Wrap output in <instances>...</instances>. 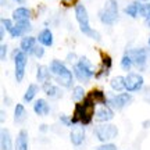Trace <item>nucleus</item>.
<instances>
[{
  "mask_svg": "<svg viewBox=\"0 0 150 150\" xmlns=\"http://www.w3.org/2000/svg\"><path fill=\"white\" fill-rule=\"evenodd\" d=\"M95 107H96L95 102L86 95V97L82 102L75 104L74 114L71 115L72 125H76V124H81L82 127L91 125L93 118H95V114H96V108Z\"/></svg>",
  "mask_w": 150,
  "mask_h": 150,
  "instance_id": "f257e3e1",
  "label": "nucleus"
},
{
  "mask_svg": "<svg viewBox=\"0 0 150 150\" xmlns=\"http://www.w3.org/2000/svg\"><path fill=\"white\" fill-rule=\"evenodd\" d=\"M50 71L52 75L54 76L56 82L63 88H71L74 83V72L68 70V67L65 65V63H63L61 60L54 59L50 63Z\"/></svg>",
  "mask_w": 150,
  "mask_h": 150,
  "instance_id": "f03ea898",
  "label": "nucleus"
},
{
  "mask_svg": "<svg viewBox=\"0 0 150 150\" xmlns=\"http://www.w3.org/2000/svg\"><path fill=\"white\" fill-rule=\"evenodd\" d=\"M75 18H76V21H78V25H79V29L81 32L86 35V36L92 38V39H95L97 42H100L102 40V36H100V33L95 31L93 28L91 27V24H89V14H88V10H86V7L83 4H78L75 6Z\"/></svg>",
  "mask_w": 150,
  "mask_h": 150,
  "instance_id": "7ed1b4c3",
  "label": "nucleus"
},
{
  "mask_svg": "<svg viewBox=\"0 0 150 150\" xmlns=\"http://www.w3.org/2000/svg\"><path fill=\"white\" fill-rule=\"evenodd\" d=\"M72 72H74L75 79H78L82 83H86L95 76V70L92 65L91 60L88 59L86 56H81L78 57V61L72 65Z\"/></svg>",
  "mask_w": 150,
  "mask_h": 150,
  "instance_id": "20e7f679",
  "label": "nucleus"
},
{
  "mask_svg": "<svg viewBox=\"0 0 150 150\" xmlns=\"http://www.w3.org/2000/svg\"><path fill=\"white\" fill-rule=\"evenodd\" d=\"M99 18L102 24L111 27L118 21V4L117 0H107L103 8L99 11Z\"/></svg>",
  "mask_w": 150,
  "mask_h": 150,
  "instance_id": "39448f33",
  "label": "nucleus"
},
{
  "mask_svg": "<svg viewBox=\"0 0 150 150\" xmlns=\"http://www.w3.org/2000/svg\"><path fill=\"white\" fill-rule=\"evenodd\" d=\"M95 136L99 142H103V143H107L110 140L115 139L118 136V128L114 125V124H100L95 128Z\"/></svg>",
  "mask_w": 150,
  "mask_h": 150,
  "instance_id": "423d86ee",
  "label": "nucleus"
},
{
  "mask_svg": "<svg viewBox=\"0 0 150 150\" xmlns=\"http://www.w3.org/2000/svg\"><path fill=\"white\" fill-rule=\"evenodd\" d=\"M13 59H14V74H16L17 82H22L24 76H25V68H27L28 63V54L22 52L21 49H16L13 53Z\"/></svg>",
  "mask_w": 150,
  "mask_h": 150,
  "instance_id": "0eeeda50",
  "label": "nucleus"
},
{
  "mask_svg": "<svg viewBox=\"0 0 150 150\" xmlns=\"http://www.w3.org/2000/svg\"><path fill=\"white\" fill-rule=\"evenodd\" d=\"M134 100L132 95L129 92H122L117 95H107V106L112 110H122L124 107L129 106Z\"/></svg>",
  "mask_w": 150,
  "mask_h": 150,
  "instance_id": "6e6552de",
  "label": "nucleus"
},
{
  "mask_svg": "<svg viewBox=\"0 0 150 150\" xmlns=\"http://www.w3.org/2000/svg\"><path fill=\"white\" fill-rule=\"evenodd\" d=\"M128 54L134 61V67H136L140 71L146 70V64H147V60H149V52L145 47L131 49Z\"/></svg>",
  "mask_w": 150,
  "mask_h": 150,
  "instance_id": "1a4fd4ad",
  "label": "nucleus"
},
{
  "mask_svg": "<svg viewBox=\"0 0 150 150\" xmlns=\"http://www.w3.org/2000/svg\"><path fill=\"white\" fill-rule=\"evenodd\" d=\"M145 79L143 76L138 72H128V75L125 76V85H127V92L129 93H135L139 92L143 88Z\"/></svg>",
  "mask_w": 150,
  "mask_h": 150,
  "instance_id": "9d476101",
  "label": "nucleus"
},
{
  "mask_svg": "<svg viewBox=\"0 0 150 150\" xmlns=\"http://www.w3.org/2000/svg\"><path fill=\"white\" fill-rule=\"evenodd\" d=\"M100 56H102V65H100V70L96 71V74H95L96 79H100L103 76L108 75V72H110V70H111V67H112L111 56H108L107 53H102Z\"/></svg>",
  "mask_w": 150,
  "mask_h": 150,
  "instance_id": "9b49d317",
  "label": "nucleus"
},
{
  "mask_svg": "<svg viewBox=\"0 0 150 150\" xmlns=\"http://www.w3.org/2000/svg\"><path fill=\"white\" fill-rule=\"evenodd\" d=\"M114 118V110L108 106H102L96 110V114H95V120L100 124H106L108 121H111Z\"/></svg>",
  "mask_w": 150,
  "mask_h": 150,
  "instance_id": "f8f14e48",
  "label": "nucleus"
},
{
  "mask_svg": "<svg viewBox=\"0 0 150 150\" xmlns=\"http://www.w3.org/2000/svg\"><path fill=\"white\" fill-rule=\"evenodd\" d=\"M31 22L29 20H25V21H18L16 22V25L13 28V31L10 32L11 38H20V36H24L25 33H28L31 31Z\"/></svg>",
  "mask_w": 150,
  "mask_h": 150,
  "instance_id": "ddd939ff",
  "label": "nucleus"
},
{
  "mask_svg": "<svg viewBox=\"0 0 150 150\" xmlns=\"http://www.w3.org/2000/svg\"><path fill=\"white\" fill-rule=\"evenodd\" d=\"M85 138H86V134H85L83 127H74V128L71 129L70 140L74 146H81L85 142Z\"/></svg>",
  "mask_w": 150,
  "mask_h": 150,
  "instance_id": "4468645a",
  "label": "nucleus"
},
{
  "mask_svg": "<svg viewBox=\"0 0 150 150\" xmlns=\"http://www.w3.org/2000/svg\"><path fill=\"white\" fill-rule=\"evenodd\" d=\"M42 89L45 92V95L47 97H50V99H60V97H63V91L57 85L52 83L50 81L42 83Z\"/></svg>",
  "mask_w": 150,
  "mask_h": 150,
  "instance_id": "2eb2a0df",
  "label": "nucleus"
},
{
  "mask_svg": "<svg viewBox=\"0 0 150 150\" xmlns=\"http://www.w3.org/2000/svg\"><path fill=\"white\" fill-rule=\"evenodd\" d=\"M0 149L1 150H14V143L11 139L8 129L1 128L0 131Z\"/></svg>",
  "mask_w": 150,
  "mask_h": 150,
  "instance_id": "dca6fc26",
  "label": "nucleus"
},
{
  "mask_svg": "<svg viewBox=\"0 0 150 150\" xmlns=\"http://www.w3.org/2000/svg\"><path fill=\"white\" fill-rule=\"evenodd\" d=\"M33 111L39 117L47 115L49 112H50V106H49L47 100L46 99H38L36 102H35V104H33Z\"/></svg>",
  "mask_w": 150,
  "mask_h": 150,
  "instance_id": "f3484780",
  "label": "nucleus"
},
{
  "mask_svg": "<svg viewBox=\"0 0 150 150\" xmlns=\"http://www.w3.org/2000/svg\"><path fill=\"white\" fill-rule=\"evenodd\" d=\"M88 96L95 102V104H100V106H107V95L102 91V89H92Z\"/></svg>",
  "mask_w": 150,
  "mask_h": 150,
  "instance_id": "a211bd4d",
  "label": "nucleus"
},
{
  "mask_svg": "<svg viewBox=\"0 0 150 150\" xmlns=\"http://www.w3.org/2000/svg\"><path fill=\"white\" fill-rule=\"evenodd\" d=\"M53 40H54V36H53V32L50 31V29H43L39 32L38 35V42L40 43L42 46L45 47H50V46H53Z\"/></svg>",
  "mask_w": 150,
  "mask_h": 150,
  "instance_id": "6ab92c4d",
  "label": "nucleus"
},
{
  "mask_svg": "<svg viewBox=\"0 0 150 150\" xmlns=\"http://www.w3.org/2000/svg\"><path fill=\"white\" fill-rule=\"evenodd\" d=\"M14 150H28V132L21 129L14 142Z\"/></svg>",
  "mask_w": 150,
  "mask_h": 150,
  "instance_id": "aec40b11",
  "label": "nucleus"
},
{
  "mask_svg": "<svg viewBox=\"0 0 150 150\" xmlns=\"http://www.w3.org/2000/svg\"><path fill=\"white\" fill-rule=\"evenodd\" d=\"M36 47V39L33 36H24L20 43V49L27 54H32L33 49Z\"/></svg>",
  "mask_w": 150,
  "mask_h": 150,
  "instance_id": "412c9836",
  "label": "nucleus"
},
{
  "mask_svg": "<svg viewBox=\"0 0 150 150\" xmlns=\"http://www.w3.org/2000/svg\"><path fill=\"white\" fill-rule=\"evenodd\" d=\"M110 88H111L114 92H117V93H122L124 91H127V85H125V76L117 75V76L111 78V81H110Z\"/></svg>",
  "mask_w": 150,
  "mask_h": 150,
  "instance_id": "4be33fe9",
  "label": "nucleus"
},
{
  "mask_svg": "<svg viewBox=\"0 0 150 150\" xmlns=\"http://www.w3.org/2000/svg\"><path fill=\"white\" fill-rule=\"evenodd\" d=\"M52 78V71H50V67H46V65H39L36 70V79L40 82V83H45V82H49Z\"/></svg>",
  "mask_w": 150,
  "mask_h": 150,
  "instance_id": "5701e85b",
  "label": "nucleus"
},
{
  "mask_svg": "<svg viewBox=\"0 0 150 150\" xmlns=\"http://www.w3.org/2000/svg\"><path fill=\"white\" fill-rule=\"evenodd\" d=\"M31 16H32V13H31V10L27 8V7H18V8H16V10L13 11V18L16 20V22L29 20Z\"/></svg>",
  "mask_w": 150,
  "mask_h": 150,
  "instance_id": "b1692460",
  "label": "nucleus"
},
{
  "mask_svg": "<svg viewBox=\"0 0 150 150\" xmlns=\"http://www.w3.org/2000/svg\"><path fill=\"white\" fill-rule=\"evenodd\" d=\"M27 120V110L24 107V104L18 103L14 108V122L16 124H22Z\"/></svg>",
  "mask_w": 150,
  "mask_h": 150,
  "instance_id": "393cba45",
  "label": "nucleus"
},
{
  "mask_svg": "<svg viewBox=\"0 0 150 150\" xmlns=\"http://www.w3.org/2000/svg\"><path fill=\"white\" fill-rule=\"evenodd\" d=\"M38 92H39V86L36 85V83H31V85L28 86L27 92L24 93V102L25 103H31L36 97Z\"/></svg>",
  "mask_w": 150,
  "mask_h": 150,
  "instance_id": "a878e982",
  "label": "nucleus"
},
{
  "mask_svg": "<svg viewBox=\"0 0 150 150\" xmlns=\"http://www.w3.org/2000/svg\"><path fill=\"white\" fill-rule=\"evenodd\" d=\"M71 97H72V100H74V102H76V103L82 102V100H83V99L86 97L85 89H83V88H82L81 85L74 86V89H72V93H71Z\"/></svg>",
  "mask_w": 150,
  "mask_h": 150,
  "instance_id": "bb28decb",
  "label": "nucleus"
},
{
  "mask_svg": "<svg viewBox=\"0 0 150 150\" xmlns=\"http://www.w3.org/2000/svg\"><path fill=\"white\" fill-rule=\"evenodd\" d=\"M125 14L131 18H136L139 16V1H132L125 7Z\"/></svg>",
  "mask_w": 150,
  "mask_h": 150,
  "instance_id": "cd10ccee",
  "label": "nucleus"
},
{
  "mask_svg": "<svg viewBox=\"0 0 150 150\" xmlns=\"http://www.w3.org/2000/svg\"><path fill=\"white\" fill-rule=\"evenodd\" d=\"M132 67H134V61H132V59H131V56H129L128 53L124 54L122 59H121V68H122L124 71H131L132 70Z\"/></svg>",
  "mask_w": 150,
  "mask_h": 150,
  "instance_id": "c85d7f7f",
  "label": "nucleus"
},
{
  "mask_svg": "<svg viewBox=\"0 0 150 150\" xmlns=\"http://www.w3.org/2000/svg\"><path fill=\"white\" fill-rule=\"evenodd\" d=\"M139 14L142 17H147L150 14V4L149 3H142V1H139Z\"/></svg>",
  "mask_w": 150,
  "mask_h": 150,
  "instance_id": "c756f323",
  "label": "nucleus"
},
{
  "mask_svg": "<svg viewBox=\"0 0 150 150\" xmlns=\"http://www.w3.org/2000/svg\"><path fill=\"white\" fill-rule=\"evenodd\" d=\"M14 25H16V24H13V21H11V20L6 18V17H1V27H4V29H6V31H7L8 33L13 31Z\"/></svg>",
  "mask_w": 150,
  "mask_h": 150,
  "instance_id": "7c9ffc66",
  "label": "nucleus"
},
{
  "mask_svg": "<svg viewBox=\"0 0 150 150\" xmlns=\"http://www.w3.org/2000/svg\"><path fill=\"white\" fill-rule=\"evenodd\" d=\"M32 56H35L36 59H42L43 56H45V46H42V45H39V46H36V47L33 49Z\"/></svg>",
  "mask_w": 150,
  "mask_h": 150,
  "instance_id": "2f4dec72",
  "label": "nucleus"
},
{
  "mask_svg": "<svg viewBox=\"0 0 150 150\" xmlns=\"http://www.w3.org/2000/svg\"><path fill=\"white\" fill-rule=\"evenodd\" d=\"M95 150H118V149H117V146L114 145V143L107 142V143H102L100 146H97Z\"/></svg>",
  "mask_w": 150,
  "mask_h": 150,
  "instance_id": "473e14b6",
  "label": "nucleus"
},
{
  "mask_svg": "<svg viewBox=\"0 0 150 150\" xmlns=\"http://www.w3.org/2000/svg\"><path fill=\"white\" fill-rule=\"evenodd\" d=\"M7 52H8V46L6 45V43H1V46H0V59L1 61H4L6 57H7Z\"/></svg>",
  "mask_w": 150,
  "mask_h": 150,
  "instance_id": "72a5a7b5",
  "label": "nucleus"
},
{
  "mask_svg": "<svg viewBox=\"0 0 150 150\" xmlns=\"http://www.w3.org/2000/svg\"><path fill=\"white\" fill-rule=\"evenodd\" d=\"M60 122L63 124V125H65V127H71L72 125V122H71V117H68V115H60Z\"/></svg>",
  "mask_w": 150,
  "mask_h": 150,
  "instance_id": "f704fd0d",
  "label": "nucleus"
},
{
  "mask_svg": "<svg viewBox=\"0 0 150 150\" xmlns=\"http://www.w3.org/2000/svg\"><path fill=\"white\" fill-rule=\"evenodd\" d=\"M75 60H76V56H75L74 53H70L68 56H67V61H70L72 65L75 64Z\"/></svg>",
  "mask_w": 150,
  "mask_h": 150,
  "instance_id": "c9c22d12",
  "label": "nucleus"
},
{
  "mask_svg": "<svg viewBox=\"0 0 150 150\" xmlns=\"http://www.w3.org/2000/svg\"><path fill=\"white\" fill-rule=\"evenodd\" d=\"M47 129H49V127L46 124H42V125L39 127V131H40V132H47Z\"/></svg>",
  "mask_w": 150,
  "mask_h": 150,
  "instance_id": "e433bc0d",
  "label": "nucleus"
},
{
  "mask_svg": "<svg viewBox=\"0 0 150 150\" xmlns=\"http://www.w3.org/2000/svg\"><path fill=\"white\" fill-rule=\"evenodd\" d=\"M4 32H6L4 27H0V39H1V40L4 39Z\"/></svg>",
  "mask_w": 150,
  "mask_h": 150,
  "instance_id": "4c0bfd02",
  "label": "nucleus"
},
{
  "mask_svg": "<svg viewBox=\"0 0 150 150\" xmlns=\"http://www.w3.org/2000/svg\"><path fill=\"white\" fill-rule=\"evenodd\" d=\"M146 25H147V27L150 28V14L147 17H146Z\"/></svg>",
  "mask_w": 150,
  "mask_h": 150,
  "instance_id": "58836bf2",
  "label": "nucleus"
},
{
  "mask_svg": "<svg viewBox=\"0 0 150 150\" xmlns=\"http://www.w3.org/2000/svg\"><path fill=\"white\" fill-rule=\"evenodd\" d=\"M147 127H150V120H149V121H145V122H143V128H147Z\"/></svg>",
  "mask_w": 150,
  "mask_h": 150,
  "instance_id": "ea45409f",
  "label": "nucleus"
},
{
  "mask_svg": "<svg viewBox=\"0 0 150 150\" xmlns=\"http://www.w3.org/2000/svg\"><path fill=\"white\" fill-rule=\"evenodd\" d=\"M10 103H11V102H10V99H8V97H6V96H4V104H7V106H8Z\"/></svg>",
  "mask_w": 150,
  "mask_h": 150,
  "instance_id": "a19ab883",
  "label": "nucleus"
},
{
  "mask_svg": "<svg viewBox=\"0 0 150 150\" xmlns=\"http://www.w3.org/2000/svg\"><path fill=\"white\" fill-rule=\"evenodd\" d=\"M14 1H17V3H20V4H22V3H25V0H14Z\"/></svg>",
  "mask_w": 150,
  "mask_h": 150,
  "instance_id": "79ce46f5",
  "label": "nucleus"
},
{
  "mask_svg": "<svg viewBox=\"0 0 150 150\" xmlns=\"http://www.w3.org/2000/svg\"><path fill=\"white\" fill-rule=\"evenodd\" d=\"M138 1H147V0H138Z\"/></svg>",
  "mask_w": 150,
  "mask_h": 150,
  "instance_id": "37998d69",
  "label": "nucleus"
},
{
  "mask_svg": "<svg viewBox=\"0 0 150 150\" xmlns=\"http://www.w3.org/2000/svg\"><path fill=\"white\" fill-rule=\"evenodd\" d=\"M63 1H71V0H63Z\"/></svg>",
  "mask_w": 150,
  "mask_h": 150,
  "instance_id": "c03bdc74",
  "label": "nucleus"
},
{
  "mask_svg": "<svg viewBox=\"0 0 150 150\" xmlns=\"http://www.w3.org/2000/svg\"><path fill=\"white\" fill-rule=\"evenodd\" d=\"M149 47H150V38H149Z\"/></svg>",
  "mask_w": 150,
  "mask_h": 150,
  "instance_id": "a18cd8bd",
  "label": "nucleus"
}]
</instances>
